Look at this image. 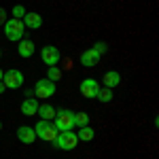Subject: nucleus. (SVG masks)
Wrapping results in <instances>:
<instances>
[{
    "label": "nucleus",
    "instance_id": "obj_20",
    "mask_svg": "<svg viewBox=\"0 0 159 159\" xmlns=\"http://www.w3.org/2000/svg\"><path fill=\"white\" fill-rule=\"evenodd\" d=\"M11 13H13V17H15V19H21V17H24V15H25L28 11H25L21 4H17V7H15V9H13Z\"/></svg>",
    "mask_w": 159,
    "mask_h": 159
},
{
    "label": "nucleus",
    "instance_id": "obj_4",
    "mask_svg": "<svg viewBox=\"0 0 159 159\" xmlns=\"http://www.w3.org/2000/svg\"><path fill=\"white\" fill-rule=\"evenodd\" d=\"M76 144H79V138H76L74 132H60L57 138L53 140V147L61 148V151H72Z\"/></svg>",
    "mask_w": 159,
    "mask_h": 159
},
{
    "label": "nucleus",
    "instance_id": "obj_26",
    "mask_svg": "<svg viewBox=\"0 0 159 159\" xmlns=\"http://www.w3.org/2000/svg\"><path fill=\"white\" fill-rule=\"evenodd\" d=\"M0 132H2V121H0Z\"/></svg>",
    "mask_w": 159,
    "mask_h": 159
},
{
    "label": "nucleus",
    "instance_id": "obj_12",
    "mask_svg": "<svg viewBox=\"0 0 159 159\" xmlns=\"http://www.w3.org/2000/svg\"><path fill=\"white\" fill-rule=\"evenodd\" d=\"M36 110H38V100L36 98H25L21 102V115L32 117V115H36Z\"/></svg>",
    "mask_w": 159,
    "mask_h": 159
},
{
    "label": "nucleus",
    "instance_id": "obj_23",
    "mask_svg": "<svg viewBox=\"0 0 159 159\" xmlns=\"http://www.w3.org/2000/svg\"><path fill=\"white\" fill-rule=\"evenodd\" d=\"M4 21H7V11L0 7V25H4Z\"/></svg>",
    "mask_w": 159,
    "mask_h": 159
},
{
    "label": "nucleus",
    "instance_id": "obj_7",
    "mask_svg": "<svg viewBox=\"0 0 159 159\" xmlns=\"http://www.w3.org/2000/svg\"><path fill=\"white\" fill-rule=\"evenodd\" d=\"M81 93H83V98H89V100H93V98H98V91H100V85H98V81L96 79H85L83 83H81Z\"/></svg>",
    "mask_w": 159,
    "mask_h": 159
},
{
    "label": "nucleus",
    "instance_id": "obj_2",
    "mask_svg": "<svg viewBox=\"0 0 159 159\" xmlns=\"http://www.w3.org/2000/svg\"><path fill=\"white\" fill-rule=\"evenodd\" d=\"M24 32H25V25L21 19H7L4 21V36L9 38V40H21L24 38Z\"/></svg>",
    "mask_w": 159,
    "mask_h": 159
},
{
    "label": "nucleus",
    "instance_id": "obj_11",
    "mask_svg": "<svg viewBox=\"0 0 159 159\" xmlns=\"http://www.w3.org/2000/svg\"><path fill=\"white\" fill-rule=\"evenodd\" d=\"M21 21H24L25 28H30V30H38V28L43 25V17H40L38 13H25Z\"/></svg>",
    "mask_w": 159,
    "mask_h": 159
},
{
    "label": "nucleus",
    "instance_id": "obj_10",
    "mask_svg": "<svg viewBox=\"0 0 159 159\" xmlns=\"http://www.w3.org/2000/svg\"><path fill=\"white\" fill-rule=\"evenodd\" d=\"M100 61V53L98 51H93V49H87L81 53V64L85 66V68H91V66H96Z\"/></svg>",
    "mask_w": 159,
    "mask_h": 159
},
{
    "label": "nucleus",
    "instance_id": "obj_17",
    "mask_svg": "<svg viewBox=\"0 0 159 159\" xmlns=\"http://www.w3.org/2000/svg\"><path fill=\"white\" fill-rule=\"evenodd\" d=\"M47 79L53 81V83L60 81V79H61V70L57 68V66H49V70H47Z\"/></svg>",
    "mask_w": 159,
    "mask_h": 159
},
{
    "label": "nucleus",
    "instance_id": "obj_8",
    "mask_svg": "<svg viewBox=\"0 0 159 159\" xmlns=\"http://www.w3.org/2000/svg\"><path fill=\"white\" fill-rule=\"evenodd\" d=\"M40 57H43V61H45L47 66H55V64H60V60H61L60 51L55 49V47H51V45L43 47V51H40Z\"/></svg>",
    "mask_w": 159,
    "mask_h": 159
},
{
    "label": "nucleus",
    "instance_id": "obj_18",
    "mask_svg": "<svg viewBox=\"0 0 159 159\" xmlns=\"http://www.w3.org/2000/svg\"><path fill=\"white\" fill-rule=\"evenodd\" d=\"M87 123H89V115H87V112H74V125L83 127Z\"/></svg>",
    "mask_w": 159,
    "mask_h": 159
},
{
    "label": "nucleus",
    "instance_id": "obj_21",
    "mask_svg": "<svg viewBox=\"0 0 159 159\" xmlns=\"http://www.w3.org/2000/svg\"><path fill=\"white\" fill-rule=\"evenodd\" d=\"M93 51H98L100 55H102V53H106V51H108V47H106V43H96Z\"/></svg>",
    "mask_w": 159,
    "mask_h": 159
},
{
    "label": "nucleus",
    "instance_id": "obj_6",
    "mask_svg": "<svg viewBox=\"0 0 159 159\" xmlns=\"http://www.w3.org/2000/svg\"><path fill=\"white\" fill-rule=\"evenodd\" d=\"M2 83L9 89H19V87L24 85V74L19 72V70H9V72L2 74Z\"/></svg>",
    "mask_w": 159,
    "mask_h": 159
},
{
    "label": "nucleus",
    "instance_id": "obj_9",
    "mask_svg": "<svg viewBox=\"0 0 159 159\" xmlns=\"http://www.w3.org/2000/svg\"><path fill=\"white\" fill-rule=\"evenodd\" d=\"M17 138H19V142H24V144H32V142L36 140V132H34V127L21 125V127L17 129Z\"/></svg>",
    "mask_w": 159,
    "mask_h": 159
},
{
    "label": "nucleus",
    "instance_id": "obj_22",
    "mask_svg": "<svg viewBox=\"0 0 159 159\" xmlns=\"http://www.w3.org/2000/svg\"><path fill=\"white\" fill-rule=\"evenodd\" d=\"M61 66H64V70H70V68H72V60H68V57H66V60L61 61Z\"/></svg>",
    "mask_w": 159,
    "mask_h": 159
},
{
    "label": "nucleus",
    "instance_id": "obj_24",
    "mask_svg": "<svg viewBox=\"0 0 159 159\" xmlns=\"http://www.w3.org/2000/svg\"><path fill=\"white\" fill-rule=\"evenodd\" d=\"M4 89H7V87H4V83H2V81H0V93H2V91H4Z\"/></svg>",
    "mask_w": 159,
    "mask_h": 159
},
{
    "label": "nucleus",
    "instance_id": "obj_5",
    "mask_svg": "<svg viewBox=\"0 0 159 159\" xmlns=\"http://www.w3.org/2000/svg\"><path fill=\"white\" fill-rule=\"evenodd\" d=\"M32 91L36 93V98H51L55 93V83L49 81V79H40V81H36Z\"/></svg>",
    "mask_w": 159,
    "mask_h": 159
},
{
    "label": "nucleus",
    "instance_id": "obj_15",
    "mask_svg": "<svg viewBox=\"0 0 159 159\" xmlns=\"http://www.w3.org/2000/svg\"><path fill=\"white\" fill-rule=\"evenodd\" d=\"M17 53H19L21 57H30V55H34V43H32V40H21L19 47H17Z\"/></svg>",
    "mask_w": 159,
    "mask_h": 159
},
{
    "label": "nucleus",
    "instance_id": "obj_14",
    "mask_svg": "<svg viewBox=\"0 0 159 159\" xmlns=\"http://www.w3.org/2000/svg\"><path fill=\"white\" fill-rule=\"evenodd\" d=\"M102 81H104V85L108 87V89H112V87H117L119 83H121V74L115 72V70H110V72L104 74V79H102Z\"/></svg>",
    "mask_w": 159,
    "mask_h": 159
},
{
    "label": "nucleus",
    "instance_id": "obj_1",
    "mask_svg": "<svg viewBox=\"0 0 159 159\" xmlns=\"http://www.w3.org/2000/svg\"><path fill=\"white\" fill-rule=\"evenodd\" d=\"M53 119H55L53 125H55L57 132H72L74 127H76V125H74V112H72V110H68V108L57 110Z\"/></svg>",
    "mask_w": 159,
    "mask_h": 159
},
{
    "label": "nucleus",
    "instance_id": "obj_25",
    "mask_svg": "<svg viewBox=\"0 0 159 159\" xmlns=\"http://www.w3.org/2000/svg\"><path fill=\"white\" fill-rule=\"evenodd\" d=\"M2 74H4V72H2V70H0V81H2Z\"/></svg>",
    "mask_w": 159,
    "mask_h": 159
},
{
    "label": "nucleus",
    "instance_id": "obj_3",
    "mask_svg": "<svg viewBox=\"0 0 159 159\" xmlns=\"http://www.w3.org/2000/svg\"><path fill=\"white\" fill-rule=\"evenodd\" d=\"M34 132H36V138L40 140H45V142H53L55 138H57V129H55V125L51 121H45V119H40V121L34 125Z\"/></svg>",
    "mask_w": 159,
    "mask_h": 159
},
{
    "label": "nucleus",
    "instance_id": "obj_16",
    "mask_svg": "<svg viewBox=\"0 0 159 159\" xmlns=\"http://www.w3.org/2000/svg\"><path fill=\"white\" fill-rule=\"evenodd\" d=\"M93 136H96V132H93L89 125H83V127H79V134H76V138H79V140H85V142H89Z\"/></svg>",
    "mask_w": 159,
    "mask_h": 159
},
{
    "label": "nucleus",
    "instance_id": "obj_13",
    "mask_svg": "<svg viewBox=\"0 0 159 159\" xmlns=\"http://www.w3.org/2000/svg\"><path fill=\"white\" fill-rule=\"evenodd\" d=\"M36 115H40V119H45V121H51V119L55 117V108H53L51 104H38Z\"/></svg>",
    "mask_w": 159,
    "mask_h": 159
},
{
    "label": "nucleus",
    "instance_id": "obj_19",
    "mask_svg": "<svg viewBox=\"0 0 159 159\" xmlns=\"http://www.w3.org/2000/svg\"><path fill=\"white\" fill-rule=\"evenodd\" d=\"M98 100H100V102H104V104L110 102V100H112V89H108V87L100 89V91H98Z\"/></svg>",
    "mask_w": 159,
    "mask_h": 159
}]
</instances>
